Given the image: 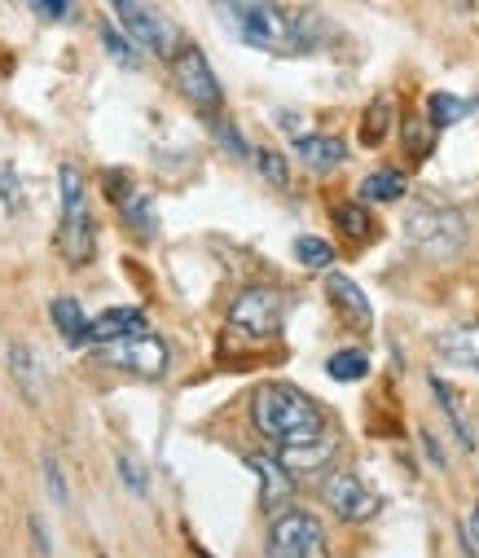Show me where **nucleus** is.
Instances as JSON below:
<instances>
[{"label": "nucleus", "mask_w": 479, "mask_h": 558, "mask_svg": "<svg viewBox=\"0 0 479 558\" xmlns=\"http://www.w3.org/2000/svg\"><path fill=\"white\" fill-rule=\"evenodd\" d=\"M172 80L181 88V97L198 110H216L220 106V84H216V71H211L207 53L198 44H181V53L172 58Z\"/></svg>", "instance_id": "0eeeda50"}, {"label": "nucleus", "mask_w": 479, "mask_h": 558, "mask_svg": "<svg viewBox=\"0 0 479 558\" xmlns=\"http://www.w3.org/2000/svg\"><path fill=\"white\" fill-rule=\"evenodd\" d=\"M9 365H14L18 383H22V396L36 400V374H31V348H22V343H14L9 348Z\"/></svg>", "instance_id": "a878e982"}, {"label": "nucleus", "mask_w": 479, "mask_h": 558, "mask_svg": "<svg viewBox=\"0 0 479 558\" xmlns=\"http://www.w3.org/2000/svg\"><path fill=\"white\" fill-rule=\"evenodd\" d=\"M115 466H119V479H124V484H128V493L132 497H146L150 493V479H146V471H141V466H137V457H115Z\"/></svg>", "instance_id": "cd10ccee"}, {"label": "nucleus", "mask_w": 479, "mask_h": 558, "mask_svg": "<svg viewBox=\"0 0 479 558\" xmlns=\"http://www.w3.org/2000/svg\"><path fill=\"white\" fill-rule=\"evenodd\" d=\"M233 22H238V36L251 49L277 53V58H295V53H308L317 44L313 18H299L291 9L273 5V0H233Z\"/></svg>", "instance_id": "f257e3e1"}, {"label": "nucleus", "mask_w": 479, "mask_h": 558, "mask_svg": "<svg viewBox=\"0 0 479 558\" xmlns=\"http://www.w3.org/2000/svg\"><path fill=\"white\" fill-rule=\"evenodd\" d=\"M282 317H286L282 295L269 290V286L242 290V295L233 299V308H229V326L242 330V334H251V339H269V334H277V330H282Z\"/></svg>", "instance_id": "423d86ee"}, {"label": "nucleus", "mask_w": 479, "mask_h": 558, "mask_svg": "<svg viewBox=\"0 0 479 558\" xmlns=\"http://www.w3.org/2000/svg\"><path fill=\"white\" fill-rule=\"evenodd\" d=\"M431 392H436L440 409H444V418L453 422V431H458V440L466 444V449H475V431H471V418H466V405H462V396L453 392V383H444V378H431Z\"/></svg>", "instance_id": "a211bd4d"}, {"label": "nucleus", "mask_w": 479, "mask_h": 558, "mask_svg": "<svg viewBox=\"0 0 479 558\" xmlns=\"http://www.w3.org/2000/svg\"><path fill=\"white\" fill-rule=\"evenodd\" d=\"M361 198L365 203H396V198H405V176L396 167H378L361 181Z\"/></svg>", "instance_id": "6ab92c4d"}, {"label": "nucleus", "mask_w": 479, "mask_h": 558, "mask_svg": "<svg viewBox=\"0 0 479 558\" xmlns=\"http://www.w3.org/2000/svg\"><path fill=\"white\" fill-rule=\"evenodd\" d=\"M132 334H146V312L141 308H106L102 317H93V326H88V343H115V339H132Z\"/></svg>", "instance_id": "ddd939ff"}, {"label": "nucleus", "mask_w": 479, "mask_h": 558, "mask_svg": "<svg viewBox=\"0 0 479 558\" xmlns=\"http://www.w3.org/2000/svg\"><path fill=\"white\" fill-rule=\"evenodd\" d=\"M49 317H53V326H58V334H62V343H71V348H84L88 343V326L93 321L84 317V308L75 304V299H53L49 304Z\"/></svg>", "instance_id": "dca6fc26"}, {"label": "nucleus", "mask_w": 479, "mask_h": 558, "mask_svg": "<svg viewBox=\"0 0 479 558\" xmlns=\"http://www.w3.org/2000/svg\"><path fill=\"white\" fill-rule=\"evenodd\" d=\"M220 141L229 145L233 154H247V145H242V137H238V128H229V124H220Z\"/></svg>", "instance_id": "c9c22d12"}, {"label": "nucleus", "mask_w": 479, "mask_h": 558, "mask_svg": "<svg viewBox=\"0 0 479 558\" xmlns=\"http://www.w3.org/2000/svg\"><path fill=\"white\" fill-rule=\"evenodd\" d=\"M251 422L260 435H269L273 444H295V440H313L326 431L321 409L304 392L286 383H269L251 396Z\"/></svg>", "instance_id": "f03ea898"}, {"label": "nucleus", "mask_w": 479, "mask_h": 558, "mask_svg": "<svg viewBox=\"0 0 479 558\" xmlns=\"http://www.w3.org/2000/svg\"><path fill=\"white\" fill-rule=\"evenodd\" d=\"M471 110H475V102H466V97H453V93H431V97H427V119H431L436 128L462 124Z\"/></svg>", "instance_id": "aec40b11"}, {"label": "nucleus", "mask_w": 479, "mask_h": 558, "mask_svg": "<svg viewBox=\"0 0 479 558\" xmlns=\"http://www.w3.org/2000/svg\"><path fill=\"white\" fill-rule=\"evenodd\" d=\"M132 36L128 31H115V27H102V44H106V53L110 58H115L119 66H124V71H137V49H132L128 44Z\"/></svg>", "instance_id": "393cba45"}, {"label": "nucleus", "mask_w": 479, "mask_h": 558, "mask_svg": "<svg viewBox=\"0 0 479 558\" xmlns=\"http://www.w3.org/2000/svg\"><path fill=\"white\" fill-rule=\"evenodd\" d=\"M102 356L137 378H163L167 374V343L154 339V334H132V339L102 343Z\"/></svg>", "instance_id": "6e6552de"}, {"label": "nucleus", "mask_w": 479, "mask_h": 558, "mask_svg": "<svg viewBox=\"0 0 479 558\" xmlns=\"http://www.w3.org/2000/svg\"><path fill=\"white\" fill-rule=\"evenodd\" d=\"M255 167H260V176L269 185H286V181H291V172H286V159H282V154H273V150L255 154Z\"/></svg>", "instance_id": "c85d7f7f"}, {"label": "nucleus", "mask_w": 479, "mask_h": 558, "mask_svg": "<svg viewBox=\"0 0 479 558\" xmlns=\"http://www.w3.org/2000/svg\"><path fill=\"white\" fill-rule=\"evenodd\" d=\"M405 233L431 260H449V255H458L466 247V220L449 207H414L405 216Z\"/></svg>", "instance_id": "20e7f679"}, {"label": "nucleus", "mask_w": 479, "mask_h": 558, "mask_svg": "<svg viewBox=\"0 0 479 558\" xmlns=\"http://www.w3.org/2000/svg\"><path fill=\"white\" fill-rule=\"evenodd\" d=\"M31 9H40L44 18H66L71 14V0H31Z\"/></svg>", "instance_id": "72a5a7b5"}, {"label": "nucleus", "mask_w": 479, "mask_h": 558, "mask_svg": "<svg viewBox=\"0 0 479 558\" xmlns=\"http://www.w3.org/2000/svg\"><path fill=\"white\" fill-rule=\"evenodd\" d=\"M0 198H5L9 211H22V185H18L14 167H5V163H0Z\"/></svg>", "instance_id": "7c9ffc66"}, {"label": "nucleus", "mask_w": 479, "mask_h": 558, "mask_svg": "<svg viewBox=\"0 0 479 558\" xmlns=\"http://www.w3.org/2000/svg\"><path fill=\"white\" fill-rule=\"evenodd\" d=\"M58 247L66 264H88L97 255V233H93V216L88 207H66L62 211V225H58Z\"/></svg>", "instance_id": "9d476101"}, {"label": "nucleus", "mask_w": 479, "mask_h": 558, "mask_svg": "<svg viewBox=\"0 0 479 558\" xmlns=\"http://www.w3.org/2000/svg\"><path fill=\"white\" fill-rule=\"evenodd\" d=\"M405 137H409V150H414V159L427 154V141H422V128L418 124H405Z\"/></svg>", "instance_id": "f704fd0d"}, {"label": "nucleus", "mask_w": 479, "mask_h": 558, "mask_svg": "<svg viewBox=\"0 0 479 558\" xmlns=\"http://www.w3.org/2000/svg\"><path fill=\"white\" fill-rule=\"evenodd\" d=\"M110 9L119 14L132 44H141V49L154 53V58L172 62L176 53H181V31H176V22L167 14H159L150 0H110Z\"/></svg>", "instance_id": "7ed1b4c3"}, {"label": "nucleus", "mask_w": 479, "mask_h": 558, "mask_svg": "<svg viewBox=\"0 0 479 558\" xmlns=\"http://www.w3.org/2000/svg\"><path fill=\"white\" fill-rule=\"evenodd\" d=\"M264 554L269 558H330L321 519L308 515V510H282V515L269 523Z\"/></svg>", "instance_id": "39448f33"}, {"label": "nucleus", "mask_w": 479, "mask_h": 558, "mask_svg": "<svg viewBox=\"0 0 479 558\" xmlns=\"http://www.w3.org/2000/svg\"><path fill=\"white\" fill-rule=\"evenodd\" d=\"M124 216H128V225L137 233H154V203L146 194H132L124 203Z\"/></svg>", "instance_id": "bb28decb"}, {"label": "nucleus", "mask_w": 479, "mask_h": 558, "mask_svg": "<svg viewBox=\"0 0 479 558\" xmlns=\"http://www.w3.org/2000/svg\"><path fill=\"white\" fill-rule=\"evenodd\" d=\"M295 260L304 264V269H330V264H334V247L326 238L304 233V238H295Z\"/></svg>", "instance_id": "b1692460"}, {"label": "nucleus", "mask_w": 479, "mask_h": 558, "mask_svg": "<svg viewBox=\"0 0 479 558\" xmlns=\"http://www.w3.org/2000/svg\"><path fill=\"white\" fill-rule=\"evenodd\" d=\"M326 295L330 304L339 308V317L348 321V326H370L374 312H370V299H365V290L352 282V277L343 273H326Z\"/></svg>", "instance_id": "f8f14e48"}, {"label": "nucleus", "mask_w": 479, "mask_h": 558, "mask_svg": "<svg viewBox=\"0 0 479 558\" xmlns=\"http://www.w3.org/2000/svg\"><path fill=\"white\" fill-rule=\"evenodd\" d=\"M247 466L255 475H260V488H264V506H277V501L291 497V471H286L282 462H273V457L264 453H251Z\"/></svg>", "instance_id": "f3484780"}, {"label": "nucleus", "mask_w": 479, "mask_h": 558, "mask_svg": "<svg viewBox=\"0 0 479 558\" xmlns=\"http://www.w3.org/2000/svg\"><path fill=\"white\" fill-rule=\"evenodd\" d=\"M321 497H326V506L334 510L339 519H348V523H365V519H374L378 515V493L370 484H365L361 475H352V471H339V475H330L326 484H321Z\"/></svg>", "instance_id": "1a4fd4ad"}, {"label": "nucleus", "mask_w": 479, "mask_h": 558, "mask_svg": "<svg viewBox=\"0 0 479 558\" xmlns=\"http://www.w3.org/2000/svg\"><path fill=\"white\" fill-rule=\"evenodd\" d=\"M462 545H466V554H471V558H479V506L462 523Z\"/></svg>", "instance_id": "473e14b6"}, {"label": "nucleus", "mask_w": 479, "mask_h": 558, "mask_svg": "<svg viewBox=\"0 0 479 558\" xmlns=\"http://www.w3.org/2000/svg\"><path fill=\"white\" fill-rule=\"evenodd\" d=\"M422 449L431 453V462H436V466H444V453H440V444H436V435H431V431H422Z\"/></svg>", "instance_id": "e433bc0d"}, {"label": "nucleus", "mask_w": 479, "mask_h": 558, "mask_svg": "<svg viewBox=\"0 0 479 558\" xmlns=\"http://www.w3.org/2000/svg\"><path fill=\"white\" fill-rule=\"evenodd\" d=\"M334 449H339L334 431H321V435H313V440L277 444V462H282L286 471H295V475H308V471H321V466L334 457Z\"/></svg>", "instance_id": "9b49d317"}, {"label": "nucleus", "mask_w": 479, "mask_h": 558, "mask_svg": "<svg viewBox=\"0 0 479 558\" xmlns=\"http://www.w3.org/2000/svg\"><path fill=\"white\" fill-rule=\"evenodd\" d=\"M295 150H299V159H304L308 167H317V172H330V167H339L343 159H348V145H343L339 137H321V132L299 137Z\"/></svg>", "instance_id": "2eb2a0df"}, {"label": "nucleus", "mask_w": 479, "mask_h": 558, "mask_svg": "<svg viewBox=\"0 0 479 558\" xmlns=\"http://www.w3.org/2000/svg\"><path fill=\"white\" fill-rule=\"evenodd\" d=\"M326 374L334 378V383H356V378L370 374V356H365L361 348H339V352H330Z\"/></svg>", "instance_id": "412c9836"}, {"label": "nucleus", "mask_w": 479, "mask_h": 558, "mask_svg": "<svg viewBox=\"0 0 479 558\" xmlns=\"http://www.w3.org/2000/svg\"><path fill=\"white\" fill-rule=\"evenodd\" d=\"M436 352L449 365H462V370H479V321L471 326H453L436 334Z\"/></svg>", "instance_id": "4468645a"}, {"label": "nucleus", "mask_w": 479, "mask_h": 558, "mask_svg": "<svg viewBox=\"0 0 479 558\" xmlns=\"http://www.w3.org/2000/svg\"><path fill=\"white\" fill-rule=\"evenodd\" d=\"M58 189H62V211L84 203V181H80V172H75L71 163H66L62 172H58Z\"/></svg>", "instance_id": "c756f323"}, {"label": "nucleus", "mask_w": 479, "mask_h": 558, "mask_svg": "<svg viewBox=\"0 0 479 558\" xmlns=\"http://www.w3.org/2000/svg\"><path fill=\"white\" fill-rule=\"evenodd\" d=\"M334 225H339L343 238H352V242H365L370 238V211H365L361 203H339L334 207Z\"/></svg>", "instance_id": "4be33fe9"}, {"label": "nucleus", "mask_w": 479, "mask_h": 558, "mask_svg": "<svg viewBox=\"0 0 479 558\" xmlns=\"http://www.w3.org/2000/svg\"><path fill=\"white\" fill-rule=\"evenodd\" d=\"M44 479H49V497L58 501V506H66V479H62L58 457H44Z\"/></svg>", "instance_id": "2f4dec72"}, {"label": "nucleus", "mask_w": 479, "mask_h": 558, "mask_svg": "<svg viewBox=\"0 0 479 558\" xmlns=\"http://www.w3.org/2000/svg\"><path fill=\"white\" fill-rule=\"evenodd\" d=\"M387 132H392V106L378 97V102H370V110H365V119H361V141L365 145H383Z\"/></svg>", "instance_id": "5701e85b"}]
</instances>
